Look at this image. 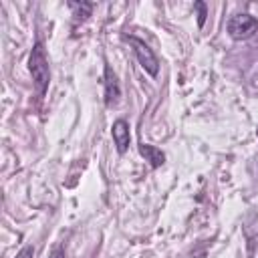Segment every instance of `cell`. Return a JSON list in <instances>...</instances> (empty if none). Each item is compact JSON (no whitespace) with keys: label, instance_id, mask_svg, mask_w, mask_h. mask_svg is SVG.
Here are the masks:
<instances>
[{"label":"cell","instance_id":"1","mask_svg":"<svg viewBox=\"0 0 258 258\" xmlns=\"http://www.w3.org/2000/svg\"><path fill=\"white\" fill-rule=\"evenodd\" d=\"M28 69L32 73L36 91L38 93H44V89L48 85V64H46V56H44L42 44H36L34 46V50L30 54V60H28Z\"/></svg>","mask_w":258,"mask_h":258},{"label":"cell","instance_id":"2","mask_svg":"<svg viewBox=\"0 0 258 258\" xmlns=\"http://www.w3.org/2000/svg\"><path fill=\"white\" fill-rule=\"evenodd\" d=\"M258 28V20L252 18L250 14H236L230 18L228 22V32L232 38L236 40H244V38H250Z\"/></svg>","mask_w":258,"mask_h":258},{"label":"cell","instance_id":"3","mask_svg":"<svg viewBox=\"0 0 258 258\" xmlns=\"http://www.w3.org/2000/svg\"><path fill=\"white\" fill-rule=\"evenodd\" d=\"M127 40L133 44V48H135V54H137V58H139V62H141V67L149 73V75H157V71H159V62H157V58H155V54L151 52V48L143 42V40H139V38H135V36H127Z\"/></svg>","mask_w":258,"mask_h":258},{"label":"cell","instance_id":"4","mask_svg":"<svg viewBox=\"0 0 258 258\" xmlns=\"http://www.w3.org/2000/svg\"><path fill=\"white\" fill-rule=\"evenodd\" d=\"M129 139H131V135H129V125H127L125 121H121V119L115 121V123H113V141H115L119 153L127 151Z\"/></svg>","mask_w":258,"mask_h":258},{"label":"cell","instance_id":"5","mask_svg":"<svg viewBox=\"0 0 258 258\" xmlns=\"http://www.w3.org/2000/svg\"><path fill=\"white\" fill-rule=\"evenodd\" d=\"M139 153H141L153 167H159V165H163V161H165L163 151L157 149V147H153V145H147V143H141V145H139Z\"/></svg>","mask_w":258,"mask_h":258},{"label":"cell","instance_id":"6","mask_svg":"<svg viewBox=\"0 0 258 258\" xmlns=\"http://www.w3.org/2000/svg\"><path fill=\"white\" fill-rule=\"evenodd\" d=\"M105 77H107V105L115 103L117 97H119V87H117V81H115V75L113 71L107 67L105 69Z\"/></svg>","mask_w":258,"mask_h":258},{"label":"cell","instance_id":"7","mask_svg":"<svg viewBox=\"0 0 258 258\" xmlns=\"http://www.w3.org/2000/svg\"><path fill=\"white\" fill-rule=\"evenodd\" d=\"M69 6H71L73 10H77V12H75V16H81V18H85V16H89V14H91V8H93V6H91V4H87V2H83V4H77V2H71Z\"/></svg>","mask_w":258,"mask_h":258},{"label":"cell","instance_id":"8","mask_svg":"<svg viewBox=\"0 0 258 258\" xmlns=\"http://www.w3.org/2000/svg\"><path fill=\"white\" fill-rule=\"evenodd\" d=\"M196 8L200 10V16H198V22H200V26H202V24H204V20H206V6H204L202 2H198V4H196Z\"/></svg>","mask_w":258,"mask_h":258},{"label":"cell","instance_id":"9","mask_svg":"<svg viewBox=\"0 0 258 258\" xmlns=\"http://www.w3.org/2000/svg\"><path fill=\"white\" fill-rule=\"evenodd\" d=\"M32 254H34V250H32V246H26L24 250H20V254H18L16 258H32Z\"/></svg>","mask_w":258,"mask_h":258},{"label":"cell","instance_id":"10","mask_svg":"<svg viewBox=\"0 0 258 258\" xmlns=\"http://www.w3.org/2000/svg\"><path fill=\"white\" fill-rule=\"evenodd\" d=\"M50 258H64V250L62 248H54L52 254H50Z\"/></svg>","mask_w":258,"mask_h":258}]
</instances>
